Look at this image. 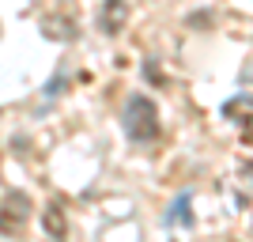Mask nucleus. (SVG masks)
<instances>
[{
    "instance_id": "obj_1",
    "label": "nucleus",
    "mask_w": 253,
    "mask_h": 242,
    "mask_svg": "<svg viewBox=\"0 0 253 242\" xmlns=\"http://www.w3.org/2000/svg\"><path fill=\"white\" fill-rule=\"evenodd\" d=\"M121 129L132 144H151L159 140V106L148 95H132L121 110Z\"/></svg>"
},
{
    "instance_id": "obj_7",
    "label": "nucleus",
    "mask_w": 253,
    "mask_h": 242,
    "mask_svg": "<svg viewBox=\"0 0 253 242\" xmlns=\"http://www.w3.org/2000/svg\"><path fill=\"white\" fill-rule=\"evenodd\" d=\"M242 140L253 147V117H242Z\"/></svg>"
},
{
    "instance_id": "obj_3",
    "label": "nucleus",
    "mask_w": 253,
    "mask_h": 242,
    "mask_svg": "<svg viewBox=\"0 0 253 242\" xmlns=\"http://www.w3.org/2000/svg\"><path fill=\"white\" fill-rule=\"evenodd\" d=\"M125 19H128V4H125V0H106L98 27H102L106 34H117L121 27H125Z\"/></svg>"
},
{
    "instance_id": "obj_5",
    "label": "nucleus",
    "mask_w": 253,
    "mask_h": 242,
    "mask_svg": "<svg viewBox=\"0 0 253 242\" xmlns=\"http://www.w3.org/2000/svg\"><path fill=\"white\" fill-rule=\"evenodd\" d=\"M45 227H49V235H64V220H61V212H49V216H45Z\"/></svg>"
},
{
    "instance_id": "obj_4",
    "label": "nucleus",
    "mask_w": 253,
    "mask_h": 242,
    "mask_svg": "<svg viewBox=\"0 0 253 242\" xmlns=\"http://www.w3.org/2000/svg\"><path fill=\"white\" fill-rule=\"evenodd\" d=\"M189 204H193V193L185 190L174 204H170V212H167V223L174 227V223H181V227H193V212H189Z\"/></svg>"
},
{
    "instance_id": "obj_2",
    "label": "nucleus",
    "mask_w": 253,
    "mask_h": 242,
    "mask_svg": "<svg viewBox=\"0 0 253 242\" xmlns=\"http://www.w3.org/2000/svg\"><path fill=\"white\" fill-rule=\"evenodd\" d=\"M31 220V197L27 193H8L4 204H0V231L4 235H15L19 223Z\"/></svg>"
},
{
    "instance_id": "obj_6",
    "label": "nucleus",
    "mask_w": 253,
    "mask_h": 242,
    "mask_svg": "<svg viewBox=\"0 0 253 242\" xmlns=\"http://www.w3.org/2000/svg\"><path fill=\"white\" fill-rule=\"evenodd\" d=\"M238 174H242V186L250 190V197H253V163H242V170H238Z\"/></svg>"
}]
</instances>
